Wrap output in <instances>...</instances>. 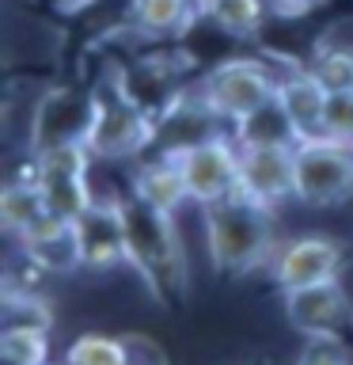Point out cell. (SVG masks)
<instances>
[{"instance_id":"8992f818","label":"cell","mask_w":353,"mask_h":365,"mask_svg":"<svg viewBox=\"0 0 353 365\" xmlns=\"http://www.w3.org/2000/svg\"><path fill=\"white\" fill-rule=\"evenodd\" d=\"M91 160L95 156H91V148L84 141L50 148V153H42V156H31V179L42 194L46 210L76 221V217L95 202V190H91V179H88Z\"/></svg>"},{"instance_id":"7402d4cb","label":"cell","mask_w":353,"mask_h":365,"mask_svg":"<svg viewBox=\"0 0 353 365\" xmlns=\"http://www.w3.org/2000/svg\"><path fill=\"white\" fill-rule=\"evenodd\" d=\"M312 73L327 84V91H338V88H353V50H319L315 61L307 65Z\"/></svg>"},{"instance_id":"603a6c76","label":"cell","mask_w":353,"mask_h":365,"mask_svg":"<svg viewBox=\"0 0 353 365\" xmlns=\"http://www.w3.org/2000/svg\"><path fill=\"white\" fill-rule=\"evenodd\" d=\"M323 133L334 137V141H353V88L327 91Z\"/></svg>"},{"instance_id":"2e32d148","label":"cell","mask_w":353,"mask_h":365,"mask_svg":"<svg viewBox=\"0 0 353 365\" xmlns=\"http://www.w3.org/2000/svg\"><path fill=\"white\" fill-rule=\"evenodd\" d=\"M130 194L141 198L156 210H164L175 217L182 205L190 202V190H186V179H182V168L175 156L159 153L156 160H141L133 164V175H130Z\"/></svg>"},{"instance_id":"d4e9b609","label":"cell","mask_w":353,"mask_h":365,"mask_svg":"<svg viewBox=\"0 0 353 365\" xmlns=\"http://www.w3.org/2000/svg\"><path fill=\"white\" fill-rule=\"evenodd\" d=\"M273 16L281 19H296V16H307V11H315L319 4H327V0H266Z\"/></svg>"},{"instance_id":"7a4b0ae2","label":"cell","mask_w":353,"mask_h":365,"mask_svg":"<svg viewBox=\"0 0 353 365\" xmlns=\"http://www.w3.org/2000/svg\"><path fill=\"white\" fill-rule=\"evenodd\" d=\"M122 225H125V267L141 274L148 293L156 301L186 293V251H182L175 217L125 194Z\"/></svg>"},{"instance_id":"5b68a950","label":"cell","mask_w":353,"mask_h":365,"mask_svg":"<svg viewBox=\"0 0 353 365\" xmlns=\"http://www.w3.org/2000/svg\"><path fill=\"white\" fill-rule=\"evenodd\" d=\"M353 198V141L312 137L296 145V202L327 210Z\"/></svg>"},{"instance_id":"4fadbf2b","label":"cell","mask_w":353,"mask_h":365,"mask_svg":"<svg viewBox=\"0 0 353 365\" xmlns=\"http://www.w3.org/2000/svg\"><path fill=\"white\" fill-rule=\"evenodd\" d=\"M16 251L27 255L38 270L46 274H76L84 270L80 262V244H76V225L68 217H57L46 210L42 217L23 228L16 236Z\"/></svg>"},{"instance_id":"cb8c5ba5","label":"cell","mask_w":353,"mask_h":365,"mask_svg":"<svg viewBox=\"0 0 353 365\" xmlns=\"http://www.w3.org/2000/svg\"><path fill=\"white\" fill-rule=\"evenodd\" d=\"M296 365H353V354L342 342V335H319V339H307L300 346Z\"/></svg>"},{"instance_id":"484cf974","label":"cell","mask_w":353,"mask_h":365,"mask_svg":"<svg viewBox=\"0 0 353 365\" xmlns=\"http://www.w3.org/2000/svg\"><path fill=\"white\" fill-rule=\"evenodd\" d=\"M216 4H221V0H198V11H201V19L209 16V11H213Z\"/></svg>"},{"instance_id":"d6986e66","label":"cell","mask_w":353,"mask_h":365,"mask_svg":"<svg viewBox=\"0 0 353 365\" xmlns=\"http://www.w3.org/2000/svg\"><path fill=\"white\" fill-rule=\"evenodd\" d=\"M46 213V202H42V194L38 187H34V179L31 175H23V179H11L4 190H0V225H4V232L16 240L23 228H27L34 217H42Z\"/></svg>"},{"instance_id":"5bb4252c","label":"cell","mask_w":353,"mask_h":365,"mask_svg":"<svg viewBox=\"0 0 353 365\" xmlns=\"http://www.w3.org/2000/svg\"><path fill=\"white\" fill-rule=\"evenodd\" d=\"M278 99L289 122L296 125L300 141H312V137H327L323 133V110H327V84L319 80L312 68H285L278 73Z\"/></svg>"},{"instance_id":"3957f363","label":"cell","mask_w":353,"mask_h":365,"mask_svg":"<svg viewBox=\"0 0 353 365\" xmlns=\"http://www.w3.org/2000/svg\"><path fill=\"white\" fill-rule=\"evenodd\" d=\"M156 114L133 96L130 80L118 68L102 73L91 88V130L88 148L95 160H133L156 145Z\"/></svg>"},{"instance_id":"52a82bcc","label":"cell","mask_w":353,"mask_h":365,"mask_svg":"<svg viewBox=\"0 0 353 365\" xmlns=\"http://www.w3.org/2000/svg\"><path fill=\"white\" fill-rule=\"evenodd\" d=\"M88 130H91V91L53 84V88H46L31 107L27 153L42 156V153H50V148L88 141Z\"/></svg>"},{"instance_id":"ac0fdd59","label":"cell","mask_w":353,"mask_h":365,"mask_svg":"<svg viewBox=\"0 0 353 365\" xmlns=\"http://www.w3.org/2000/svg\"><path fill=\"white\" fill-rule=\"evenodd\" d=\"M232 137H236V145H300V133L289 122L278 96L270 103H262L255 114H247L243 122H236Z\"/></svg>"},{"instance_id":"44dd1931","label":"cell","mask_w":353,"mask_h":365,"mask_svg":"<svg viewBox=\"0 0 353 365\" xmlns=\"http://www.w3.org/2000/svg\"><path fill=\"white\" fill-rule=\"evenodd\" d=\"M0 354H4L8 365H42L46 358H50V327L4 324Z\"/></svg>"},{"instance_id":"8fae6325","label":"cell","mask_w":353,"mask_h":365,"mask_svg":"<svg viewBox=\"0 0 353 365\" xmlns=\"http://www.w3.org/2000/svg\"><path fill=\"white\" fill-rule=\"evenodd\" d=\"M281 304H285L289 324L300 331L304 339L342 335V331L353 324V304H349V297H346L338 278L281 293Z\"/></svg>"},{"instance_id":"ba28073f","label":"cell","mask_w":353,"mask_h":365,"mask_svg":"<svg viewBox=\"0 0 353 365\" xmlns=\"http://www.w3.org/2000/svg\"><path fill=\"white\" fill-rule=\"evenodd\" d=\"M167 156L179 160L182 179H186V190H190V202L198 205V210L239 187V145H236L232 133L201 137V141H194V145L171 148Z\"/></svg>"},{"instance_id":"9a60e30c","label":"cell","mask_w":353,"mask_h":365,"mask_svg":"<svg viewBox=\"0 0 353 365\" xmlns=\"http://www.w3.org/2000/svg\"><path fill=\"white\" fill-rule=\"evenodd\" d=\"M65 365H167V358L144 335H80L68 342Z\"/></svg>"},{"instance_id":"30bf717a","label":"cell","mask_w":353,"mask_h":365,"mask_svg":"<svg viewBox=\"0 0 353 365\" xmlns=\"http://www.w3.org/2000/svg\"><path fill=\"white\" fill-rule=\"evenodd\" d=\"M76 244L84 270L107 274L125 262V225H122V194L95 198L76 217Z\"/></svg>"},{"instance_id":"277c9868","label":"cell","mask_w":353,"mask_h":365,"mask_svg":"<svg viewBox=\"0 0 353 365\" xmlns=\"http://www.w3.org/2000/svg\"><path fill=\"white\" fill-rule=\"evenodd\" d=\"M198 96L224 125H236L278 96V73L258 57H228L198 80Z\"/></svg>"},{"instance_id":"6da1fadb","label":"cell","mask_w":353,"mask_h":365,"mask_svg":"<svg viewBox=\"0 0 353 365\" xmlns=\"http://www.w3.org/2000/svg\"><path fill=\"white\" fill-rule=\"evenodd\" d=\"M205 221V251L216 274L224 278H243L258 267H270L273 251H278V232H273V205L255 198L243 182L201 205Z\"/></svg>"},{"instance_id":"9c48e42d","label":"cell","mask_w":353,"mask_h":365,"mask_svg":"<svg viewBox=\"0 0 353 365\" xmlns=\"http://www.w3.org/2000/svg\"><path fill=\"white\" fill-rule=\"evenodd\" d=\"M270 282L281 293L304 289V285H319L342 274V244L330 236H296L278 244L270 259Z\"/></svg>"},{"instance_id":"ffe728a7","label":"cell","mask_w":353,"mask_h":365,"mask_svg":"<svg viewBox=\"0 0 353 365\" xmlns=\"http://www.w3.org/2000/svg\"><path fill=\"white\" fill-rule=\"evenodd\" d=\"M270 16V4L266 0H221L209 16L216 31H224L228 38H255L262 31V23Z\"/></svg>"},{"instance_id":"7c38bea8","label":"cell","mask_w":353,"mask_h":365,"mask_svg":"<svg viewBox=\"0 0 353 365\" xmlns=\"http://www.w3.org/2000/svg\"><path fill=\"white\" fill-rule=\"evenodd\" d=\"M239 182L273 210L296 198V145H239Z\"/></svg>"},{"instance_id":"4316f807","label":"cell","mask_w":353,"mask_h":365,"mask_svg":"<svg viewBox=\"0 0 353 365\" xmlns=\"http://www.w3.org/2000/svg\"><path fill=\"white\" fill-rule=\"evenodd\" d=\"M42 365H50V361H42Z\"/></svg>"},{"instance_id":"e0dca14e","label":"cell","mask_w":353,"mask_h":365,"mask_svg":"<svg viewBox=\"0 0 353 365\" xmlns=\"http://www.w3.org/2000/svg\"><path fill=\"white\" fill-rule=\"evenodd\" d=\"M201 19L198 0H130V27L141 38H182Z\"/></svg>"}]
</instances>
